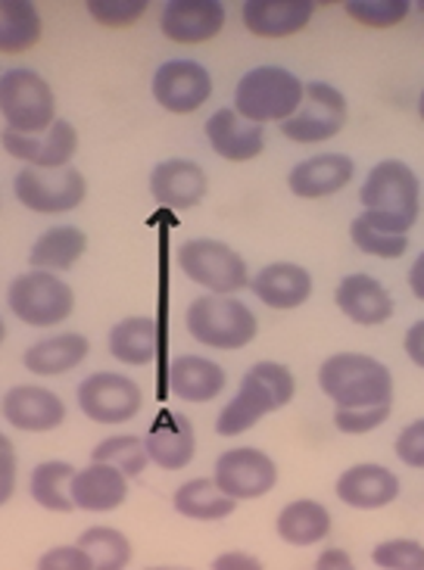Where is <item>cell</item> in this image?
I'll return each mask as SVG.
<instances>
[{
	"label": "cell",
	"instance_id": "obj_1",
	"mask_svg": "<svg viewBox=\"0 0 424 570\" xmlns=\"http://www.w3.org/2000/svg\"><path fill=\"white\" fill-rule=\"evenodd\" d=\"M297 396V377L282 362H256L237 386V396L216 417L219 436H240Z\"/></svg>",
	"mask_w": 424,
	"mask_h": 570
},
{
	"label": "cell",
	"instance_id": "obj_2",
	"mask_svg": "<svg viewBox=\"0 0 424 570\" xmlns=\"http://www.w3.org/2000/svg\"><path fill=\"white\" fill-rule=\"evenodd\" d=\"M362 218L391 234H408L422 213V185L418 175L400 159H384L368 171L359 190Z\"/></svg>",
	"mask_w": 424,
	"mask_h": 570
},
{
	"label": "cell",
	"instance_id": "obj_3",
	"mask_svg": "<svg viewBox=\"0 0 424 570\" xmlns=\"http://www.w3.org/2000/svg\"><path fill=\"white\" fill-rule=\"evenodd\" d=\"M318 386L334 409H359L393 402V374L384 362L365 353H337L322 362Z\"/></svg>",
	"mask_w": 424,
	"mask_h": 570
},
{
	"label": "cell",
	"instance_id": "obj_4",
	"mask_svg": "<svg viewBox=\"0 0 424 570\" xmlns=\"http://www.w3.org/2000/svg\"><path fill=\"white\" fill-rule=\"evenodd\" d=\"M306 85L282 66H256L237 81L235 112L247 122H287L303 104Z\"/></svg>",
	"mask_w": 424,
	"mask_h": 570
},
{
	"label": "cell",
	"instance_id": "obj_5",
	"mask_svg": "<svg viewBox=\"0 0 424 570\" xmlns=\"http://www.w3.org/2000/svg\"><path fill=\"white\" fill-rule=\"evenodd\" d=\"M185 324L197 343H204L209 350H225V353L250 346L259 331L250 306H244L235 296H219V293L197 296L188 306Z\"/></svg>",
	"mask_w": 424,
	"mask_h": 570
},
{
	"label": "cell",
	"instance_id": "obj_6",
	"mask_svg": "<svg viewBox=\"0 0 424 570\" xmlns=\"http://www.w3.org/2000/svg\"><path fill=\"white\" fill-rule=\"evenodd\" d=\"M0 116L10 131L41 135L57 122V97L48 78L34 69L17 66L0 76Z\"/></svg>",
	"mask_w": 424,
	"mask_h": 570
},
{
	"label": "cell",
	"instance_id": "obj_7",
	"mask_svg": "<svg viewBox=\"0 0 424 570\" xmlns=\"http://www.w3.org/2000/svg\"><path fill=\"white\" fill-rule=\"evenodd\" d=\"M7 306L29 327H57L76 312V293L53 272H26L10 281Z\"/></svg>",
	"mask_w": 424,
	"mask_h": 570
},
{
	"label": "cell",
	"instance_id": "obj_8",
	"mask_svg": "<svg viewBox=\"0 0 424 570\" xmlns=\"http://www.w3.org/2000/svg\"><path fill=\"white\" fill-rule=\"evenodd\" d=\"M175 263L188 275V281L219 296H231L250 287V272H247L244 256L213 237H197V240L181 244L175 253Z\"/></svg>",
	"mask_w": 424,
	"mask_h": 570
},
{
	"label": "cell",
	"instance_id": "obj_9",
	"mask_svg": "<svg viewBox=\"0 0 424 570\" xmlns=\"http://www.w3.org/2000/svg\"><path fill=\"white\" fill-rule=\"evenodd\" d=\"M349 119L346 97L328 81H309L297 112L282 122V135L294 144H322L337 138Z\"/></svg>",
	"mask_w": 424,
	"mask_h": 570
},
{
	"label": "cell",
	"instance_id": "obj_10",
	"mask_svg": "<svg viewBox=\"0 0 424 570\" xmlns=\"http://www.w3.org/2000/svg\"><path fill=\"white\" fill-rule=\"evenodd\" d=\"M17 200L38 216H60L79 209L88 197V181L79 169L66 166V169L45 171V169H26L19 171L13 181Z\"/></svg>",
	"mask_w": 424,
	"mask_h": 570
},
{
	"label": "cell",
	"instance_id": "obj_11",
	"mask_svg": "<svg viewBox=\"0 0 424 570\" xmlns=\"http://www.w3.org/2000/svg\"><path fill=\"white\" fill-rule=\"evenodd\" d=\"M144 405L141 386L126 374L97 371L79 384V409L95 424H126Z\"/></svg>",
	"mask_w": 424,
	"mask_h": 570
},
{
	"label": "cell",
	"instance_id": "obj_12",
	"mask_svg": "<svg viewBox=\"0 0 424 570\" xmlns=\"http://www.w3.org/2000/svg\"><path fill=\"white\" fill-rule=\"evenodd\" d=\"M213 480L219 483L221 493H228L237 502H250V499H263L275 490L278 464L272 462V455L263 449L237 446L221 452Z\"/></svg>",
	"mask_w": 424,
	"mask_h": 570
},
{
	"label": "cell",
	"instance_id": "obj_13",
	"mask_svg": "<svg viewBox=\"0 0 424 570\" xmlns=\"http://www.w3.org/2000/svg\"><path fill=\"white\" fill-rule=\"evenodd\" d=\"M0 147L13 159L26 163L29 169L57 171L66 169L72 163L76 150H79V128L66 122V119H57L41 135H19V131L3 128L0 131Z\"/></svg>",
	"mask_w": 424,
	"mask_h": 570
},
{
	"label": "cell",
	"instance_id": "obj_14",
	"mask_svg": "<svg viewBox=\"0 0 424 570\" xmlns=\"http://www.w3.org/2000/svg\"><path fill=\"white\" fill-rule=\"evenodd\" d=\"M154 100L172 116H188L213 97V76L194 60H169L159 66L150 81Z\"/></svg>",
	"mask_w": 424,
	"mask_h": 570
},
{
	"label": "cell",
	"instance_id": "obj_15",
	"mask_svg": "<svg viewBox=\"0 0 424 570\" xmlns=\"http://www.w3.org/2000/svg\"><path fill=\"white\" fill-rule=\"evenodd\" d=\"M0 415L10 428L22 433H50L63 428L66 402L48 386L19 384L3 393Z\"/></svg>",
	"mask_w": 424,
	"mask_h": 570
},
{
	"label": "cell",
	"instance_id": "obj_16",
	"mask_svg": "<svg viewBox=\"0 0 424 570\" xmlns=\"http://www.w3.org/2000/svg\"><path fill=\"white\" fill-rule=\"evenodd\" d=\"M225 26V3L219 0H172L162 7L159 31L172 45H206Z\"/></svg>",
	"mask_w": 424,
	"mask_h": 570
},
{
	"label": "cell",
	"instance_id": "obj_17",
	"mask_svg": "<svg viewBox=\"0 0 424 570\" xmlns=\"http://www.w3.org/2000/svg\"><path fill=\"white\" fill-rule=\"evenodd\" d=\"M334 493L344 502L346 509L356 511H377L387 509L400 495V478L391 468L375 462H362L346 468L344 474L334 483Z\"/></svg>",
	"mask_w": 424,
	"mask_h": 570
},
{
	"label": "cell",
	"instance_id": "obj_18",
	"mask_svg": "<svg viewBox=\"0 0 424 570\" xmlns=\"http://www.w3.org/2000/svg\"><path fill=\"white\" fill-rule=\"evenodd\" d=\"M204 131L213 154L228 159V163H253L256 156H263V150H266V128L237 116L235 107L216 109L206 119Z\"/></svg>",
	"mask_w": 424,
	"mask_h": 570
},
{
	"label": "cell",
	"instance_id": "obj_19",
	"mask_svg": "<svg viewBox=\"0 0 424 570\" xmlns=\"http://www.w3.org/2000/svg\"><path fill=\"white\" fill-rule=\"evenodd\" d=\"M209 190V178L206 171L194 163V159H162L150 171V194L159 206L166 209H194L200 206Z\"/></svg>",
	"mask_w": 424,
	"mask_h": 570
},
{
	"label": "cell",
	"instance_id": "obj_20",
	"mask_svg": "<svg viewBox=\"0 0 424 570\" xmlns=\"http://www.w3.org/2000/svg\"><path fill=\"white\" fill-rule=\"evenodd\" d=\"M356 175V163L346 154H318L297 163L287 175V187L299 200H325L341 194Z\"/></svg>",
	"mask_w": 424,
	"mask_h": 570
},
{
	"label": "cell",
	"instance_id": "obj_21",
	"mask_svg": "<svg viewBox=\"0 0 424 570\" xmlns=\"http://www.w3.org/2000/svg\"><path fill=\"white\" fill-rule=\"evenodd\" d=\"M69 495L76 502V511H91V514L116 511L128 499V478L119 468L91 459V464L76 468Z\"/></svg>",
	"mask_w": 424,
	"mask_h": 570
},
{
	"label": "cell",
	"instance_id": "obj_22",
	"mask_svg": "<svg viewBox=\"0 0 424 570\" xmlns=\"http://www.w3.org/2000/svg\"><path fill=\"white\" fill-rule=\"evenodd\" d=\"M144 449L150 455V464H157L162 471L188 468L197 455V433H194L190 417L181 412H162L144 436Z\"/></svg>",
	"mask_w": 424,
	"mask_h": 570
},
{
	"label": "cell",
	"instance_id": "obj_23",
	"mask_svg": "<svg viewBox=\"0 0 424 570\" xmlns=\"http://www.w3.org/2000/svg\"><path fill=\"white\" fill-rule=\"evenodd\" d=\"M313 0H247L244 3V26L256 38H294L313 22Z\"/></svg>",
	"mask_w": 424,
	"mask_h": 570
},
{
	"label": "cell",
	"instance_id": "obj_24",
	"mask_svg": "<svg viewBox=\"0 0 424 570\" xmlns=\"http://www.w3.org/2000/svg\"><path fill=\"white\" fill-rule=\"evenodd\" d=\"M334 303L344 312L346 318L362 327H377V324L391 322L393 318V296L391 291L372 275H346L337 291H334Z\"/></svg>",
	"mask_w": 424,
	"mask_h": 570
},
{
	"label": "cell",
	"instance_id": "obj_25",
	"mask_svg": "<svg viewBox=\"0 0 424 570\" xmlns=\"http://www.w3.org/2000/svg\"><path fill=\"white\" fill-rule=\"evenodd\" d=\"M250 291L263 306L275 312L299 308L313 296V275L297 263H272L263 265L250 278Z\"/></svg>",
	"mask_w": 424,
	"mask_h": 570
},
{
	"label": "cell",
	"instance_id": "obj_26",
	"mask_svg": "<svg viewBox=\"0 0 424 570\" xmlns=\"http://www.w3.org/2000/svg\"><path fill=\"white\" fill-rule=\"evenodd\" d=\"M228 384V374L219 362H209L204 355H178L169 365V390L181 402L204 405L219 396Z\"/></svg>",
	"mask_w": 424,
	"mask_h": 570
},
{
	"label": "cell",
	"instance_id": "obj_27",
	"mask_svg": "<svg viewBox=\"0 0 424 570\" xmlns=\"http://www.w3.org/2000/svg\"><path fill=\"white\" fill-rule=\"evenodd\" d=\"M88 353H91V340L81 337L76 331H66V334H53V337L32 343L22 355V365L38 377H60V374L79 368Z\"/></svg>",
	"mask_w": 424,
	"mask_h": 570
},
{
	"label": "cell",
	"instance_id": "obj_28",
	"mask_svg": "<svg viewBox=\"0 0 424 570\" xmlns=\"http://www.w3.org/2000/svg\"><path fill=\"white\" fill-rule=\"evenodd\" d=\"M88 253V237L76 225H57L48 228L29 249V265L38 272H69L76 268L81 256Z\"/></svg>",
	"mask_w": 424,
	"mask_h": 570
},
{
	"label": "cell",
	"instance_id": "obj_29",
	"mask_svg": "<svg viewBox=\"0 0 424 570\" xmlns=\"http://www.w3.org/2000/svg\"><path fill=\"white\" fill-rule=\"evenodd\" d=\"M172 505L181 518L209 524V521H225V518H231L237 509V499H231L228 493H221V487L213 478H194L175 490Z\"/></svg>",
	"mask_w": 424,
	"mask_h": 570
},
{
	"label": "cell",
	"instance_id": "obj_30",
	"mask_svg": "<svg viewBox=\"0 0 424 570\" xmlns=\"http://www.w3.org/2000/svg\"><path fill=\"white\" fill-rule=\"evenodd\" d=\"M275 530L287 546H297V549H309L315 542H322L331 533V511L315 502V499H297V502H287L278 511V521Z\"/></svg>",
	"mask_w": 424,
	"mask_h": 570
},
{
	"label": "cell",
	"instance_id": "obj_31",
	"mask_svg": "<svg viewBox=\"0 0 424 570\" xmlns=\"http://www.w3.org/2000/svg\"><path fill=\"white\" fill-rule=\"evenodd\" d=\"M110 355L122 365H150L157 358V322L150 315H128L119 324H112Z\"/></svg>",
	"mask_w": 424,
	"mask_h": 570
},
{
	"label": "cell",
	"instance_id": "obj_32",
	"mask_svg": "<svg viewBox=\"0 0 424 570\" xmlns=\"http://www.w3.org/2000/svg\"><path fill=\"white\" fill-rule=\"evenodd\" d=\"M41 13L29 0H0V53L19 57L41 41Z\"/></svg>",
	"mask_w": 424,
	"mask_h": 570
},
{
	"label": "cell",
	"instance_id": "obj_33",
	"mask_svg": "<svg viewBox=\"0 0 424 570\" xmlns=\"http://www.w3.org/2000/svg\"><path fill=\"white\" fill-rule=\"evenodd\" d=\"M72 474H76V464L60 462V459L34 464L32 474H29V495H32V502H38L45 511H53V514H72L76 511V502L69 495Z\"/></svg>",
	"mask_w": 424,
	"mask_h": 570
},
{
	"label": "cell",
	"instance_id": "obj_34",
	"mask_svg": "<svg viewBox=\"0 0 424 570\" xmlns=\"http://www.w3.org/2000/svg\"><path fill=\"white\" fill-rule=\"evenodd\" d=\"M76 542L91 556L95 570H126L131 564V542L116 527H88Z\"/></svg>",
	"mask_w": 424,
	"mask_h": 570
},
{
	"label": "cell",
	"instance_id": "obj_35",
	"mask_svg": "<svg viewBox=\"0 0 424 570\" xmlns=\"http://www.w3.org/2000/svg\"><path fill=\"white\" fill-rule=\"evenodd\" d=\"M95 462H107L112 468H119L128 480L141 478L150 464V455L144 449V440H138L135 433H119V436H107L100 440L91 452Z\"/></svg>",
	"mask_w": 424,
	"mask_h": 570
},
{
	"label": "cell",
	"instance_id": "obj_36",
	"mask_svg": "<svg viewBox=\"0 0 424 570\" xmlns=\"http://www.w3.org/2000/svg\"><path fill=\"white\" fill-rule=\"evenodd\" d=\"M349 240L353 247L365 253V256H375V259H403L408 249V237L406 234H391L375 228L372 222L365 218H353L349 222Z\"/></svg>",
	"mask_w": 424,
	"mask_h": 570
},
{
	"label": "cell",
	"instance_id": "obj_37",
	"mask_svg": "<svg viewBox=\"0 0 424 570\" xmlns=\"http://www.w3.org/2000/svg\"><path fill=\"white\" fill-rule=\"evenodd\" d=\"M346 16L365 29H393L408 16L406 0H346Z\"/></svg>",
	"mask_w": 424,
	"mask_h": 570
},
{
	"label": "cell",
	"instance_id": "obj_38",
	"mask_svg": "<svg viewBox=\"0 0 424 570\" xmlns=\"http://www.w3.org/2000/svg\"><path fill=\"white\" fill-rule=\"evenodd\" d=\"M375 568L381 570H424V546L418 540H384L372 552Z\"/></svg>",
	"mask_w": 424,
	"mask_h": 570
},
{
	"label": "cell",
	"instance_id": "obj_39",
	"mask_svg": "<svg viewBox=\"0 0 424 570\" xmlns=\"http://www.w3.org/2000/svg\"><path fill=\"white\" fill-rule=\"evenodd\" d=\"M85 10L107 29H128L147 13V0H88Z\"/></svg>",
	"mask_w": 424,
	"mask_h": 570
},
{
	"label": "cell",
	"instance_id": "obj_40",
	"mask_svg": "<svg viewBox=\"0 0 424 570\" xmlns=\"http://www.w3.org/2000/svg\"><path fill=\"white\" fill-rule=\"evenodd\" d=\"M393 402L384 405H359V409H334V428L349 436H362V433L377 431L387 417H391Z\"/></svg>",
	"mask_w": 424,
	"mask_h": 570
},
{
	"label": "cell",
	"instance_id": "obj_41",
	"mask_svg": "<svg viewBox=\"0 0 424 570\" xmlns=\"http://www.w3.org/2000/svg\"><path fill=\"white\" fill-rule=\"evenodd\" d=\"M393 452H396V459L406 464V468L422 471L424 468V417L412 421V424H406V428L400 431L396 443H393Z\"/></svg>",
	"mask_w": 424,
	"mask_h": 570
},
{
	"label": "cell",
	"instance_id": "obj_42",
	"mask_svg": "<svg viewBox=\"0 0 424 570\" xmlns=\"http://www.w3.org/2000/svg\"><path fill=\"white\" fill-rule=\"evenodd\" d=\"M38 570H95V561L76 542V546H57L45 552L38 558Z\"/></svg>",
	"mask_w": 424,
	"mask_h": 570
},
{
	"label": "cell",
	"instance_id": "obj_43",
	"mask_svg": "<svg viewBox=\"0 0 424 570\" xmlns=\"http://www.w3.org/2000/svg\"><path fill=\"white\" fill-rule=\"evenodd\" d=\"M17 493V449L13 440L0 433V509Z\"/></svg>",
	"mask_w": 424,
	"mask_h": 570
},
{
	"label": "cell",
	"instance_id": "obj_44",
	"mask_svg": "<svg viewBox=\"0 0 424 570\" xmlns=\"http://www.w3.org/2000/svg\"><path fill=\"white\" fill-rule=\"evenodd\" d=\"M403 350H406L408 362L424 371V318L408 327L406 337H403Z\"/></svg>",
	"mask_w": 424,
	"mask_h": 570
},
{
	"label": "cell",
	"instance_id": "obj_45",
	"mask_svg": "<svg viewBox=\"0 0 424 570\" xmlns=\"http://www.w3.org/2000/svg\"><path fill=\"white\" fill-rule=\"evenodd\" d=\"M213 570H263V561L247 552H225L213 561Z\"/></svg>",
	"mask_w": 424,
	"mask_h": 570
},
{
	"label": "cell",
	"instance_id": "obj_46",
	"mask_svg": "<svg viewBox=\"0 0 424 570\" xmlns=\"http://www.w3.org/2000/svg\"><path fill=\"white\" fill-rule=\"evenodd\" d=\"M315 568L318 570H349L353 568V558H349V552H344V549H325V552L318 556V561H315Z\"/></svg>",
	"mask_w": 424,
	"mask_h": 570
},
{
	"label": "cell",
	"instance_id": "obj_47",
	"mask_svg": "<svg viewBox=\"0 0 424 570\" xmlns=\"http://www.w3.org/2000/svg\"><path fill=\"white\" fill-rule=\"evenodd\" d=\"M408 291H412L415 299H422L424 303V253L412 263V268H408Z\"/></svg>",
	"mask_w": 424,
	"mask_h": 570
},
{
	"label": "cell",
	"instance_id": "obj_48",
	"mask_svg": "<svg viewBox=\"0 0 424 570\" xmlns=\"http://www.w3.org/2000/svg\"><path fill=\"white\" fill-rule=\"evenodd\" d=\"M3 340H7V322L0 318V343H3Z\"/></svg>",
	"mask_w": 424,
	"mask_h": 570
},
{
	"label": "cell",
	"instance_id": "obj_49",
	"mask_svg": "<svg viewBox=\"0 0 424 570\" xmlns=\"http://www.w3.org/2000/svg\"><path fill=\"white\" fill-rule=\"evenodd\" d=\"M418 116H422V122H424V91L422 97H418Z\"/></svg>",
	"mask_w": 424,
	"mask_h": 570
}]
</instances>
